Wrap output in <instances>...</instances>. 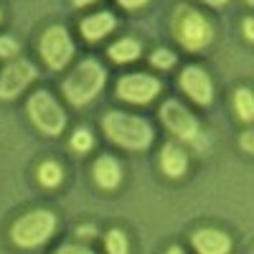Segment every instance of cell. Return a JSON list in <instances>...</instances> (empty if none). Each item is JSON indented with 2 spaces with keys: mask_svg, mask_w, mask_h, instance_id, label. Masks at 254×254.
Returning <instances> with one entry per match:
<instances>
[{
  "mask_svg": "<svg viewBox=\"0 0 254 254\" xmlns=\"http://www.w3.org/2000/svg\"><path fill=\"white\" fill-rule=\"evenodd\" d=\"M102 127H104V135L112 142H117L120 147H127V150H145L153 142V127L142 117L110 112V115H104Z\"/></svg>",
  "mask_w": 254,
  "mask_h": 254,
  "instance_id": "1",
  "label": "cell"
},
{
  "mask_svg": "<svg viewBox=\"0 0 254 254\" xmlns=\"http://www.w3.org/2000/svg\"><path fill=\"white\" fill-rule=\"evenodd\" d=\"M104 87V69L99 66V61L87 59L71 71V76L64 81V94L71 104L81 107L89 99H94L99 94V89Z\"/></svg>",
  "mask_w": 254,
  "mask_h": 254,
  "instance_id": "2",
  "label": "cell"
},
{
  "mask_svg": "<svg viewBox=\"0 0 254 254\" xmlns=\"http://www.w3.org/2000/svg\"><path fill=\"white\" fill-rule=\"evenodd\" d=\"M173 33L188 51H201L214 38V28L206 20V15L188 5H181L173 13Z\"/></svg>",
  "mask_w": 254,
  "mask_h": 254,
  "instance_id": "3",
  "label": "cell"
},
{
  "mask_svg": "<svg viewBox=\"0 0 254 254\" xmlns=\"http://www.w3.org/2000/svg\"><path fill=\"white\" fill-rule=\"evenodd\" d=\"M56 231V216L51 214V211H28V214H23L10 229V237L18 247L23 249H31V247H41L51 234Z\"/></svg>",
  "mask_w": 254,
  "mask_h": 254,
  "instance_id": "4",
  "label": "cell"
},
{
  "mask_svg": "<svg viewBox=\"0 0 254 254\" xmlns=\"http://www.w3.org/2000/svg\"><path fill=\"white\" fill-rule=\"evenodd\" d=\"M28 115L36 122V127L46 135H59L66 125L64 110L59 107V102L49 94V92H36L28 99Z\"/></svg>",
  "mask_w": 254,
  "mask_h": 254,
  "instance_id": "5",
  "label": "cell"
},
{
  "mask_svg": "<svg viewBox=\"0 0 254 254\" xmlns=\"http://www.w3.org/2000/svg\"><path fill=\"white\" fill-rule=\"evenodd\" d=\"M71 54H74V44H71L66 28L51 26L41 36V56L46 59V64L51 69H64L69 64Z\"/></svg>",
  "mask_w": 254,
  "mask_h": 254,
  "instance_id": "6",
  "label": "cell"
},
{
  "mask_svg": "<svg viewBox=\"0 0 254 254\" xmlns=\"http://www.w3.org/2000/svg\"><path fill=\"white\" fill-rule=\"evenodd\" d=\"M160 117H163L168 130H171L173 135H178V137H183V140H193L198 135V120L190 115L181 102H176V99L163 104Z\"/></svg>",
  "mask_w": 254,
  "mask_h": 254,
  "instance_id": "7",
  "label": "cell"
},
{
  "mask_svg": "<svg viewBox=\"0 0 254 254\" xmlns=\"http://www.w3.org/2000/svg\"><path fill=\"white\" fill-rule=\"evenodd\" d=\"M160 92V81L147 76V74H130V76H122L117 84V94L127 102H135V104H145L150 102L155 94Z\"/></svg>",
  "mask_w": 254,
  "mask_h": 254,
  "instance_id": "8",
  "label": "cell"
},
{
  "mask_svg": "<svg viewBox=\"0 0 254 254\" xmlns=\"http://www.w3.org/2000/svg\"><path fill=\"white\" fill-rule=\"evenodd\" d=\"M33 79H36V66L31 61H15V64H10V66H5V71L0 74V97H3V99L18 97Z\"/></svg>",
  "mask_w": 254,
  "mask_h": 254,
  "instance_id": "9",
  "label": "cell"
},
{
  "mask_svg": "<svg viewBox=\"0 0 254 254\" xmlns=\"http://www.w3.org/2000/svg\"><path fill=\"white\" fill-rule=\"evenodd\" d=\"M181 87H183V92L193 99L196 104H208L211 102V94H214L206 71L198 69V66H188L181 74Z\"/></svg>",
  "mask_w": 254,
  "mask_h": 254,
  "instance_id": "10",
  "label": "cell"
},
{
  "mask_svg": "<svg viewBox=\"0 0 254 254\" xmlns=\"http://www.w3.org/2000/svg\"><path fill=\"white\" fill-rule=\"evenodd\" d=\"M193 247L198 254H229L231 242L219 229H198L193 234Z\"/></svg>",
  "mask_w": 254,
  "mask_h": 254,
  "instance_id": "11",
  "label": "cell"
},
{
  "mask_svg": "<svg viewBox=\"0 0 254 254\" xmlns=\"http://www.w3.org/2000/svg\"><path fill=\"white\" fill-rule=\"evenodd\" d=\"M112 28H115V15L112 13H97V15H89V18L81 20V36L87 41L104 38Z\"/></svg>",
  "mask_w": 254,
  "mask_h": 254,
  "instance_id": "12",
  "label": "cell"
},
{
  "mask_svg": "<svg viewBox=\"0 0 254 254\" xmlns=\"http://www.w3.org/2000/svg\"><path fill=\"white\" fill-rule=\"evenodd\" d=\"M94 178H97V183H99L102 188H107V190L117 188V186H120V181H122L120 163H117L115 158H110V155L99 158V160H97V165H94Z\"/></svg>",
  "mask_w": 254,
  "mask_h": 254,
  "instance_id": "13",
  "label": "cell"
},
{
  "mask_svg": "<svg viewBox=\"0 0 254 254\" xmlns=\"http://www.w3.org/2000/svg\"><path fill=\"white\" fill-rule=\"evenodd\" d=\"M186 165H188V158L186 153L181 150L178 145H165L163 147V155H160V168L165 176L171 178H181L186 173Z\"/></svg>",
  "mask_w": 254,
  "mask_h": 254,
  "instance_id": "14",
  "label": "cell"
},
{
  "mask_svg": "<svg viewBox=\"0 0 254 254\" xmlns=\"http://www.w3.org/2000/svg\"><path fill=\"white\" fill-rule=\"evenodd\" d=\"M110 56L117 61V64H127V61H135L140 56V44L132 38H122L110 49Z\"/></svg>",
  "mask_w": 254,
  "mask_h": 254,
  "instance_id": "15",
  "label": "cell"
},
{
  "mask_svg": "<svg viewBox=\"0 0 254 254\" xmlns=\"http://www.w3.org/2000/svg\"><path fill=\"white\" fill-rule=\"evenodd\" d=\"M61 178H64L61 165H59V163H54V160H46L44 165L38 168V181L44 183L46 188H56V186L61 183Z\"/></svg>",
  "mask_w": 254,
  "mask_h": 254,
  "instance_id": "16",
  "label": "cell"
},
{
  "mask_svg": "<svg viewBox=\"0 0 254 254\" xmlns=\"http://www.w3.org/2000/svg\"><path fill=\"white\" fill-rule=\"evenodd\" d=\"M234 107H237V112H239V117L244 122H249L254 117V99H252V92L249 89H239L234 94Z\"/></svg>",
  "mask_w": 254,
  "mask_h": 254,
  "instance_id": "17",
  "label": "cell"
},
{
  "mask_svg": "<svg viewBox=\"0 0 254 254\" xmlns=\"http://www.w3.org/2000/svg\"><path fill=\"white\" fill-rule=\"evenodd\" d=\"M107 254H127V237L120 229H112L107 234Z\"/></svg>",
  "mask_w": 254,
  "mask_h": 254,
  "instance_id": "18",
  "label": "cell"
},
{
  "mask_svg": "<svg viewBox=\"0 0 254 254\" xmlns=\"http://www.w3.org/2000/svg\"><path fill=\"white\" fill-rule=\"evenodd\" d=\"M92 145H94V137H92L89 130H76V132H74V137H71V147H74L76 153H87Z\"/></svg>",
  "mask_w": 254,
  "mask_h": 254,
  "instance_id": "19",
  "label": "cell"
},
{
  "mask_svg": "<svg viewBox=\"0 0 254 254\" xmlns=\"http://www.w3.org/2000/svg\"><path fill=\"white\" fill-rule=\"evenodd\" d=\"M158 69H168V66H173L176 64V54H171V51H165V49H160V51H155L153 54V59H150Z\"/></svg>",
  "mask_w": 254,
  "mask_h": 254,
  "instance_id": "20",
  "label": "cell"
},
{
  "mask_svg": "<svg viewBox=\"0 0 254 254\" xmlns=\"http://www.w3.org/2000/svg\"><path fill=\"white\" fill-rule=\"evenodd\" d=\"M18 51V44L8 36H0V56H13Z\"/></svg>",
  "mask_w": 254,
  "mask_h": 254,
  "instance_id": "21",
  "label": "cell"
},
{
  "mask_svg": "<svg viewBox=\"0 0 254 254\" xmlns=\"http://www.w3.org/2000/svg\"><path fill=\"white\" fill-rule=\"evenodd\" d=\"M56 254H94V252L87 249V247H79V244H66V247H61Z\"/></svg>",
  "mask_w": 254,
  "mask_h": 254,
  "instance_id": "22",
  "label": "cell"
},
{
  "mask_svg": "<svg viewBox=\"0 0 254 254\" xmlns=\"http://www.w3.org/2000/svg\"><path fill=\"white\" fill-rule=\"evenodd\" d=\"M145 3H147V0H120L122 8H142Z\"/></svg>",
  "mask_w": 254,
  "mask_h": 254,
  "instance_id": "23",
  "label": "cell"
},
{
  "mask_svg": "<svg viewBox=\"0 0 254 254\" xmlns=\"http://www.w3.org/2000/svg\"><path fill=\"white\" fill-rule=\"evenodd\" d=\"M254 137H252V132H244L242 135V147H244V150H254V142H252Z\"/></svg>",
  "mask_w": 254,
  "mask_h": 254,
  "instance_id": "24",
  "label": "cell"
},
{
  "mask_svg": "<svg viewBox=\"0 0 254 254\" xmlns=\"http://www.w3.org/2000/svg\"><path fill=\"white\" fill-rule=\"evenodd\" d=\"M244 33H247V38L252 41V18H244Z\"/></svg>",
  "mask_w": 254,
  "mask_h": 254,
  "instance_id": "25",
  "label": "cell"
},
{
  "mask_svg": "<svg viewBox=\"0 0 254 254\" xmlns=\"http://www.w3.org/2000/svg\"><path fill=\"white\" fill-rule=\"evenodd\" d=\"M203 3H208V5H216V8H221L226 0H203Z\"/></svg>",
  "mask_w": 254,
  "mask_h": 254,
  "instance_id": "26",
  "label": "cell"
},
{
  "mask_svg": "<svg viewBox=\"0 0 254 254\" xmlns=\"http://www.w3.org/2000/svg\"><path fill=\"white\" fill-rule=\"evenodd\" d=\"M168 254H186L181 247H171V249H168Z\"/></svg>",
  "mask_w": 254,
  "mask_h": 254,
  "instance_id": "27",
  "label": "cell"
},
{
  "mask_svg": "<svg viewBox=\"0 0 254 254\" xmlns=\"http://www.w3.org/2000/svg\"><path fill=\"white\" fill-rule=\"evenodd\" d=\"M76 5H87V3H94V0H74Z\"/></svg>",
  "mask_w": 254,
  "mask_h": 254,
  "instance_id": "28",
  "label": "cell"
}]
</instances>
